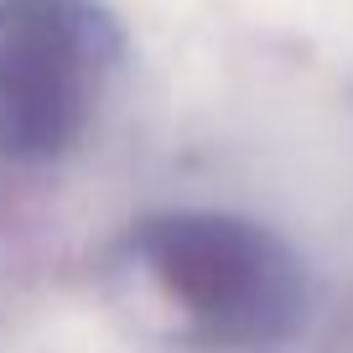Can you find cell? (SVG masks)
I'll use <instances>...</instances> for the list:
<instances>
[{"instance_id":"cell-2","label":"cell","mask_w":353,"mask_h":353,"mask_svg":"<svg viewBox=\"0 0 353 353\" xmlns=\"http://www.w3.org/2000/svg\"><path fill=\"white\" fill-rule=\"evenodd\" d=\"M125 37L99 0H0V161H52L94 120Z\"/></svg>"},{"instance_id":"cell-1","label":"cell","mask_w":353,"mask_h":353,"mask_svg":"<svg viewBox=\"0 0 353 353\" xmlns=\"http://www.w3.org/2000/svg\"><path fill=\"white\" fill-rule=\"evenodd\" d=\"M156 286L223 348H276L307 317V270L276 229L239 213H151L130 234Z\"/></svg>"}]
</instances>
